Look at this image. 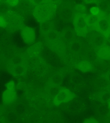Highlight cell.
<instances>
[{
	"label": "cell",
	"instance_id": "cell-11",
	"mask_svg": "<svg viewBox=\"0 0 110 123\" xmlns=\"http://www.w3.org/2000/svg\"><path fill=\"white\" fill-rule=\"evenodd\" d=\"M76 67L81 72L86 73L91 71L93 68V66L90 62L83 60L78 62L76 65Z\"/></svg>",
	"mask_w": 110,
	"mask_h": 123
},
{
	"label": "cell",
	"instance_id": "cell-16",
	"mask_svg": "<svg viewBox=\"0 0 110 123\" xmlns=\"http://www.w3.org/2000/svg\"><path fill=\"white\" fill-rule=\"evenodd\" d=\"M69 44V49L74 52H78L81 49V43L79 40H74Z\"/></svg>",
	"mask_w": 110,
	"mask_h": 123
},
{
	"label": "cell",
	"instance_id": "cell-28",
	"mask_svg": "<svg viewBox=\"0 0 110 123\" xmlns=\"http://www.w3.org/2000/svg\"><path fill=\"white\" fill-rule=\"evenodd\" d=\"M107 39L108 42L110 44V31L107 35Z\"/></svg>",
	"mask_w": 110,
	"mask_h": 123
},
{
	"label": "cell",
	"instance_id": "cell-24",
	"mask_svg": "<svg viewBox=\"0 0 110 123\" xmlns=\"http://www.w3.org/2000/svg\"><path fill=\"white\" fill-rule=\"evenodd\" d=\"M100 1V0H83L85 4H97Z\"/></svg>",
	"mask_w": 110,
	"mask_h": 123
},
{
	"label": "cell",
	"instance_id": "cell-12",
	"mask_svg": "<svg viewBox=\"0 0 110 123\" xmlns=\"http://www.w3.org/2000/svg\"><path fill=\"white\" fill-rule=\"evenodd\" d=\"M53 25L51 20L40 23V29L42 34L46 36L53 30Z\"/></svg>",
	"mask_w": 110,
	"mask_h": 123
},
{
	"label": "cell",
	"instance_id": "cell-17",
	"mask_svg": "<svg viewBox=\"0 0 110 123\" xmlns=\"http://www.w3.org/2000/svg\"><path fill=\"white\" fill-rule=\"evenodd\" d=\"M26 68L24 65L21 64L15 65L13 68V72L16 75H21L24 73Z\"/></svg>",
	"mask_w": 110,
	"mask_h": 123
},
{
	"label": "cell",
	"instance_id": "cell-10",
	"mask_svg": "<svg viewBox=\"0 0 110 123\" xmlns=\"http://www.w3.org/2000/svg\"><path fill=\"white\" fill-rule=\"evenodd\" d=\"M74 11L69 7H66L61 10L60 16L62 20L68 21L73 19L74 15Z\"/></svg>",
	"mask_w": 110,
	"mask_h": 123
},
{
	"label": "cell",
	"instance_id": "cell-6",
	"mask_svg": "<svg viewBox=\"0 0 110 123\" xmlns=\"http://www.w3.org/2000/svg\"><path fill=\"white\" fill-rule=\"evenodd\" d=\"M75 97L74 94L68 89H62L56 95L55 102L57 104L66 102L72 99Z\"/></svg>",
	"mask_w": 110,
	"mask_h": 123
},
{
	"label": "cell",
	"instance_id": "cell-29",
	"mask_svg": "<svg viewBox=\"0 0 110 123\" xmlns=\"http://www.w3.org/2000/svg\"><path fill=\"white\" fill-rule=\"evenodd\" d=\"M107 90L110 92V84H109L107 87Z\"/></svg>",
	"mask_w": 110,
	"mask_h": 123
},
{
	"label": "cell",
	"instance_id": "cell-8",
	"mask_svg": "<svg viewBox=\"0 0 110 123\" xmlns=\"http://www.w3.org/2000/svg\"><path fill=\"white\" fill-rule=\"evenodd\" d=\"M97 30L100 33L108 35L110 31V23L107 18H100L96 25Z\"/></svg>",
	"mask_w": 110,
	"mask_h": 123
},
{
	"label": "cell",
	"instance_id": "cell-15",
	"mask_svg": "<svg viewBox=\"0 0 110 123\" xmlns=\"http://www.w3.org/2000/svg\"><path fill=\"white\" fill-rule=\"evenodd\" d=\"M100 18L99 15H95L91 14L86 15V19L88 26L89 27H93L96 25Z\"/></svg>",
	"mask_w": 110,
	"mask_h": 123
},
{
	"label": "cell",
	"instance_id": "cell-26",
	"mask_svg": "<svg viewBox=\"0 0 110 123\" xmlns=\"http://www.w3.org/2000/svg\"><path fill=\"white\" fill-rule=\"evenodd\" d=\"M84 122L85 123H98V122L96 120H95V119H93V118H90V119H87Z\"/></svg>",
	"mask_w": 110,
	"mask_h": 123
},
{
	"label": "cell",
	"instance_id": "cell-14",
	"mask_svg": "<svg viewBox=\"0 0 110 123\" xmlns=\"http://www.w3.org/2000/svg\"><path fill=\"white\" fill-rule=\"evenodd\" d=\"M75 34L74 32L70 29H67L64 31L63 33L62 39L64 42L69 44L74 40Z\"/></svg>",
	"mask_w": 110,
	"mask_h": 123
},
{
	"label": "cell",
	"instance_id": "cell-27",
	"mask_svg": "<svg viewBox=\"0 0 110 123\" xmlns=\"http://www.w3.org/2000/svg\"><path fill=\"white\" fill-rule=\"evenodd\" d=\"M106 78L107 80H108L109 82L110 83V72H109V73L106 75Z\"/></svg>",
	"mask_w": 110,
	"mask_h": 123
},
{
	"label": "cell",
	"instance_id": "cell-20",
	"mask_svg": "<svg viewBox=\"0 0 110 123\" xmlns=\"http://www.w3.org/2000/svg\"><path fill=\"white\" fill-rule=\"evenodd\" d=\"M14 92L13 91H12V90H8L6 92V94H5V100L6 101H10L13 100L14 98Z\"/></svg>",
	"mask_w": 110,
	"mask_h": 123
},
{
	"label": "cell",
	"instance_id": "cell-7",
	"mask_svg": "<svg viewBox=\"0 0 110 123\" xmlns=\"http://www.w3.org/2000/svg\"><path fill=\"white\" fill-rule=\"evenodd\" d=\"M43 44L40 41H38L29 47L27 49L26 53L30 58L37 57L40 54L42 49Z\"/></svg>",
	"mask_w": 110,
	"mask_h": 123
},
{
	"label": "cell",
	"instance_id": "cell-4",
	"mask_svg": "<svg viewBox=\"0 0 110 123\" xmlns=\"http://www.w3.org/2000/svg\"><path fill=\"white\" fill-rule=\"evenodd\" d=\"M85 13H74L73 20L75 31L78 35L84 36L88 31Z\"/></svg>",
	"mask_w": 110,
	"mask_h": 123
},
{
	"label": "cell",
	"instance_id": "cell-19",
	"mask_svg": "<svg viewBox=\"0 0 110 123\" xmlns=\"http://www.w3.org/2000/svg\"><path fill=\"white\" fill-rule=\"evenodd\" d=\"M74 13H85L87 11L85 6L82 4H79L74 7Z\"/></svg>",
	"mask_w": 110,
	"mask_h": 123
},
{
	"label": "cell",
	"instance_id": "cell-5",
	"mask_svg": "<svg viewBox=\"0 0 110 123\" xmlns=\"http://www.w3.org/2000/svg\"><path fill=\"white\" fill-rule=\"evenodd\" d=\"M21 34L22 39L26 44L31 45L34 43L36 35L33 28L24 26L21 29Z\"/></svg>",
	"mask_w": 110,
	"mask_h": 123
},
{
	"label": "cell",
	"instance_id": "cell-23",
	"mask_svg": "<svg viewBox=\"0 0 110 123\" xmlns=\"http://www.w3.org/2000/svg\"><path fill=\"white\" fill-rule=\"evenodd\" d=\"M31 2L35 6L41 4L46 2L47 0H30Z\"/></svg>",
	"mask_w": 110,
	"mask_h": 123
},
{
	"label": "cell",
	"instance_id": "cell-1",
	"mask_svg": "<svg viewBox=\"0 0 110 123\" xmlns=\"http://www.w3.org/2000/svg\"><path fill=\"white\" fill-rule=\"evenodd\" d=\"M58 6L47 0L46 2L35 7L33 15L39 23L51 20L56 12Z\"/></svg>",
	"mask_w": 110,
	"mask_h": 123
},
{
	"label": "cell",
	"instance_id": "cell-22",
	"mask_svg": "<svg viewBox=\"0 0 110 123\" xmlns=\"http://www.w3.org/2000/svg\"><path fill=\"white\" fill-rule=\"evenodd\" d=\"M91 14L95 15H99L101 12V10L98 6H94L90 9Z\"/></svg>",
	"mask_w": 110,
	"mask_h": 123
},
{
	"label": "cell",
	"instance_id": "cell-3",
	"mask_svg": "<svg viewBox=\"0 0 110 123\" xmlns=\"http://www.w3.org/2000/svg\"><path fill=\"white\" fill-rule=\"evenodd\" d=\"M45 36L47 44L51 50L60 56L65 55L66 46L58 32L53 30Z\"/></svg>",
	"mask_w": 110,
	"mask_h": 123
},
{
	"label": "cell",
	"instance_id": "cell-9",
	"mask_svg": "<svg viewBox=\"0 0 110 123\" xmlns=\"http://www.w3.org/2000/svg\"><path fill=\"white\" fill-rule=\"evenodd\" d=\"M96 54V57L99 60H110V46L105 44L97 48Z\"/></svg>",
	"mask_w": 110,
	"mask_h": 123
},
{
	"label": "cell",
	"instance_id": "cell-21",
	"mask_svg": "<svg viewBox=\"0 0 110 123\" xmlns=\"http://www.w3.org/2000/svg\"><path fill=\"white\" fill-rule=\"evenodd\" d=\"M97 5H98V7L101 10L105 11L107 10L109 7L108 3L104 1H100Z\"/></svg>",
	"mask_w": 110,
	"mask_h": 123
},
{
	"label": "cell",
	"instance_id": "cell-18",
	"mask_svg": "<svg viewBox=\"0 0 110 123\" xmlns=\"http://www.w3.org/2000/svg\"><path fill=\"white\" fill-rule=\"evenodd\" d=\"M99 98L100 101L103 103L109 102L110 100V92L108 90L103 91L100 93Z\"/></svg>",
	"mask_w": 110,
	"mask_h": 123
},
{
	"label": "cell",
	"instance_id": "cell-2",
	"mask_svg": "<svg viewBox=\"0 0 110 123\" xmlns=\"http://www.w3.org/2000/svg\"><path fill=\"white\" fill-rule=\"evenodd\" d=\"M3 26L11 31L21 30L24 26L23 17L16 11L9 10L2 14Z\"/></svg>",
	"mask_w": 110,
	"mask_h": 123
},
{
	"label": "cell",
	"instance_id": "cell-25",
	"mask_svg": "<svg viewBox=\"0 0 110 123\" xmlns=\"http://www.w3.org/2000/svg\"><path fill=\"white\" fill-rule=\"evenodd\" d=\"M52 3L55 5L58 6L61 3L63 0H48Z\"/></svg>",
	"mask_w": 110,
	"mask_h": 123
},
{
	"label": "cell",
	"instance_id": "cell-30",
	"mask_svg": "<svg viewBox=\"0 0 110 123\" xmlns=\"http://www.w3.org/2000/svg\"><path fill=\"white\" fill-rule=\"evenodd\" d=\"M108 105H109V108H110V100L109 101V102H108Z\"/></svg>",
	"mask_w": 110,
	"mask_h": 123
},
{
	"label": "cell",
	"instance_id": "cell-13",
	"mask_svg": "<svg viewBox=\"0 0 110 123\" xmlns=\"http://www.w3.org/2000/svg\"><path fill=\"white\" fill-rule=\"evenodd\" d=\"M93 44L95 47L98 48L105 45L106 39L101 34H97L94 37L92 40Z\"/></svg>",
	"mask_w": 110,
	"mask_h": 123
}]
</instances>
